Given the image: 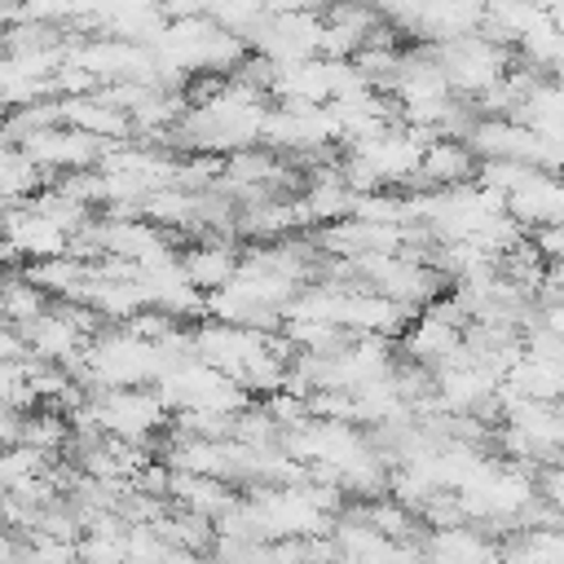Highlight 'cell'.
Returning <instances> with one entry per match:
<instances>
[{"label":"cell","instance_id":"obj_1","mask_svg":"<svg viewBox=\"0 0 564 564\" xmlns=\"http://www.w3.org/2000/svg\"><path fill=\"white\" fill-rule=\"evenodd\" d=\"M432 62L441 66V75H445L449 93L458 88V93H476V97H480L485 88H494V84L511 70V62H507L502 44L480 40V35L445 40V44L436 48V57H432Z\"/></svg>","mask_w":564,"mask_h":564},{"label":"cell","instance_id":"obj_2","mask_svg":"<svg viewBox=\"0 0 564 564\" xmlns=\"http://www.w3.org/2000/svg\"><path fill=\"white\" fill-rule=\"evenodd\" d=\"M106 145H110V141H97V137H88V132H79V128H66V123L35 128L31 137L18 141V150H22L40 172H57V176L97 167Z\"/></svg>","mask_w":564,"mask_h":564},{"label":"cell","instance_id":"obj_3","mask_svg":"<svg viewBox=\"0 0 564 564\" xmlns=\"http://www.w3.org/2000/svg\"><path fill=\"white\" fill-rule=\"evenodd\" d=\"M167 502L172 507H185V511H194V516H207L212 524L238 502V494L225 485V480H216V476H189V471H172V480H167Z\"/></svg>","mask_w":564,"mask_h":564},{"label":"cell","instance_id":"obj_4","mask_svg":"<svg viewBox=\"0 0 564 564\" xmlns=\"http://www.w3.org/2000/svg\"><path fill=\"white\" fill-rule=\"evenodd\" d=\"M476 176V154L467 150V141H454V137H441L423 150L419 159V172L414 181L423 185H441V189H454V185H467Z\"/></svg>","mask_w":564,"mask_h":564},{"label":"cell","instance_id":"obj_5","mask_svg":"<svg viewBox=\"0 0 564 564\" xmlns=\"http://www.w3.org/2000/svg\"><path fill=\"white\" fill-rule=\"evenodd\" d=\"M176 264H181V273L189 278V286H198V291H220V286H229V278L238 273L242 256H238L234 247H225V242H198V247L181 251Z\"/></svg>","mask_w":564,"mask_h":564},{"label":"cell","instance_id":"obj_6","mask_svg":"<svg viewBox=\"0 0 564 564\" xmlns=\"http://www.w3.org/2000/svg\"><path fill=\"white\" fill-rule=\"evenodd\" d=\"M44 308H48V295L26 273H0V322H9L13 330H22Z\"/></svg>","mask_w":564,"mask_h":564},{"label":"cell","instance_id":"obj_7","mask_svg":"<svg viewBox=\"0 0 564 564\" xmlns=\"http://www.w3.org/2000/svg\"><path fill=\"white\" fill-rule=\"evenodd\" d=\"M40 189H44V172L18 145H0V198L4 203H26Z\"/></svg>","mask_w":564,"mask_h":564},{"label":"cell","instance_id":"obj_8","mask_svg":"<svg viewBox=\"0 0 564 564\" xmlns=\"http://www.w3.org/2000/svg\"><path fill=\"white\" fill-rule=\"evenodd\" d=\"M66 441H70V419H66L62 410L40 405V410H31V414L22 419V445L40 449L44 458L66 454Z\"/></svg>","mask_w":564,"mask_h":564},{"label":"cell","instance_id":"obj_9","mask_svg":"<svg viewBox=\"0 0 564 564\" xmlns=\"http://www.w3.org/2000/svg\"><path fill=\"white\" fill-rule=\"evenodd\" d=\"M22 410H13V405H4L0 401V449H9V445H22Z\"/></svg>","mask_w":564,"mask_h":564},{"label":"cell","instance_id":"obj_10","mask_svg":"<svg viewBox=\"0 0 564 564\" xmlns=\"http://www.w3.org/2000/svg\"><path fill=\"white\" fill-rule=\"evenodd\" d=\"M13 357H31V352H26L22 335L9 322H0V361H13Z\"/></svg>","mask_w":564,"mask_h":564},{"label":"cell","instance_id":"obj_11","mask_svg":"<svg viewBox=\"0 0 564 564\" xmlns=\"http://www.w3.org/2000/svg\"><path fill=\"white\" fill-rule=\"evenodd\" d=\"M546 498L564 511V471H551V476H546Z\"/></svg>","mask_w":564,"mask_h":564},{"label":"cell","instance_id":"obj_12","mask_svg":"<svg viewBox=\"0 0 564 564\" xmlns=\"http://www.w3.org/2000/svg\"><path fill=\"white\" fill-rule=\"evenodd\" d=\"M542 9H546V18H551V26L564 35V0H538Z\"/></svg>","mask_w":564,"mask_h":564}]
</instances>
